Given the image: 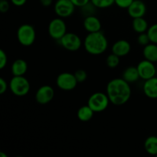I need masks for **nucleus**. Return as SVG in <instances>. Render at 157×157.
<instances>
[{"label":"nucleus","mask_w":157,"mask_h":157,"mask_svg":"<svg viewBox=\"0 0 157 157\" xmlns=\"http://www.w3.org/2000/svg\"><path fill=\"white\" fill-rule=\"evenodd\" d=\"M10 3L8 0H0V12L2 13H6L9 10Z\"/></svg>","instance_id":"obj_30"},{"label":"nucleus","mask_w":157,"mask_h":157,"mask_svg":"<svg viewBox=\"0 0 157 157\" xmlns=\"http://www.w3.org/2000/svg\"><path fill=\"white\" fill-rule=\"evenodd\" d=\"M55 97V90L50 85H43L37 90L35 93V101L41 105H44L53 100Z\"/></svg>","instance_id":"obj_11"},{"label":"nucleus","mask_w":157,"mask_h":157,"mask_svg":"<svg viewBox=\"0 0 157 157\" xmlns=\"http://www.w3.org/2000/svg\"><path fill=\"white\" fill-rule=\"evenodd\" d=\"M110 103V99L107 93L95 92L89 97L87 105L94 110V113H101L107 110Z\"/></svg>","instance_id":"obj_5"},{"label":"nucleus","mask_w":157,"mask_h":157,"mask_svg":"<svg viewBox=\"0 0 157 157\" xmlns=\"http://www.w3.org/2000/svg\"><path fill=\"white\" fill-rule=\"evenodd\" d=\"M80 9H81V14H82V15L84 18L87 16H90V15H95L97 9H98L91 2L87 3V4L84 5V6L81 7Z\"/></svg>","instance_id":"obj_22"},{"label":"nucleus","mask_w":157,"mask_h":157,"mask_svg":"<svg viewBox=\"0 0 157 157\" xmlns=\"http://www.w3.org/2000/svg\"><path fill=\"white\" fill-rule=\"evenodd\" d=\"M133 1L134 0H115L114 4L121 9H127Z\"/></svg>","instance_id":"obj_28"},{"label":"nucleus","mask_w":157,"mask_h":157,"mask_svg":"<svg viewBox=\"0 0 157 157\" xmlns=\"http://www.w3.org/2000/svg\"><path fill=\"white\" fill-rule=\"evenodd\" d=\"M147 6L142 0H134L127 9V12L132 18L144 17L147 13Z\"/></svg>","instance_id":"obj_12"},{"label":"nucleus","mask_w":157,"mask_h":157,"mask_svg":"<svg viewBox=\"0 0 157 157\" xmlns=\"http://www.w3.org/2000/svg\"><path fill=\"white\" fill-rule=\"evenodd\" d=\"M40 3L44 7H48V6H52L53 3V0H39Z\"/></svg>","instance_id":"obj_34"},{"label":"nucleus","mask_w":157,"mask_h":157,"mask_svg":"<svg viewBox=\"0 0 157 157\" xmlns=\"http://www.w3.org/2000/svg\"><path fill=\"white\" fill-rule=\"evenodd\" d=\"M76 6L71 0H57L54 6V10L58 17L69 18L74 14Z\"/></svg>","instance_id":"obj_9"},{"label":"nucleus","mask_w":157,"mask_h":157,"mask_svg":"<svg viewBox=\"0 0 157 157\" xmlns=\"http://www.w3.org/2000/svg\"><path fill=\"white\" fill-rule=\"evenodd\" d=\"M144 149L151 156H157V136H150L144 142Z\"/></svg>","instance_id":"obj_21"},{"label":"nucleus","mask_w":157,"mask_h":157,"mask_svg":"<svg viewBox=\"0 0 157 157\" xmlns=\"http://www.w3.org/2000/svg\"><path fill=\"white\" fill-rule=\"evenodd\" d=\"M94 112L88 105H84L80 107L77 112V117L81 122H88L93 118Z\"/></svg>","instance_id":"obj_19"},{"label":"nucleus","mask_w":157,"mask_h":157,"mask_svg":"<svg viewBox=\"0 0 157 157\" xmlns=\"http://www.w3.org/2000/svg\"><path fill=\"white\" fill-rule=\"evenodd\" d=\"M71 1L73 2V4L75 5L76 7L81 8L82 6H84V5H86L87 3L90 2V0H71Z\"/></svg>","instance_id":"obj_32"},{"label":"nucleus","mask_w":157,"mask_h":157,"mask_svg":"<svg viewBox=\"0 0 157 157\" xmlns=\"http://www.w3.org/2000/svg\"><path fill=\"white\" fill-rule=\"evenodd\" d=\"M58 41H59L61 47L69 52H77L83 44V41L79 35L73 32H67Z\"/></svg>","instance_id":"obj_7"},{"label":"nucleus","mask_w":157,"mask_h":157,"mask_svg":"<svg viewBox=\"0 0 157 157\" xmlns=\"http://www.w3.org/2000/svg\"><path fill=\"white\" fill-rule=\"evenodd\" d=\"M9 88V85L7 81L3 78H0V94H3Z\"/></svg>","instance_id":"obj_31"},{"label":"nucleus","mask_w":157,"mask_h":157,"mask_svg":"<svg viewBox=\"0 0 157 157\" xmlns=\"http://www.w3.org/2000/svg\"><path fill=\"white\" fill-rule=\"evenodd\" d=\"M112 53L115 54L117 56L124 57L129 55L131 51V45L128 41L125 39H121L113 43L111 48Z\"/></svg>","instance_id":"obj_13"},{"label":"nucleus","mask_w":157,"mask_h":157,"mask_svg":"<svg viewBox=\"0 0 157 157\" xmlns=\"http://www.w3.org/2000/svg\"><path fill=\"white\" fill-rule=\"evenodd\" d=\"M143 55L144 59H147L152 62H157V44L150 42L144 47Z\"/></svg>","instance_id":"obj_17"},{"label":"nucleus","mask_w":157,"mask_h":157,"mask_svg":"<svg viewBox=\"0 0 157 157\" xmlns=\"http://www.w3.org/2000/svg\"><path fill=\"white\" fill-rule=\"evenodd\" d=\"M143 90L145 96L148 98L157 99V77L155 76L144 81Z\"/></svg>","instance_id":"obj_15"},{"label":"nucleus","mask_w":157,"mask_h":157,"mask_svg":"<svg viewBox=\"0 0 157 157\" xmlns=\"http://www.w3.org/2000/svg\"><path fill=\"white\" fill-rule=\"evenodd\" d=\"M137 43L141 46H146L147 44H150V40L149 38V35L147 32H144V33L139 34L137 37Z\"/></svg>","instance_id":"obj_26"},{"label":"nucleus","mask_w":157,"mask_h":157,"mask_svg":"<svg viewBox=\"0 0 157 157\" xmlns=\"http://www.w3.org/2000/svg\"><path fill=\"white\" fill-rule=\"evenodd\" d=\"M156 67H157V62H156Z\"/></svg>","instance_id":"obj_36"},{"label":"nucleus","mask_w":157,"mask_h":157,"mask_svg":"<svg viewBox=\"0 0 157 157\" xmlns=\"http://www.w3.org/2000/svg\"><path fill=\"white\" fill-rule=\"evenodd\" d=\"M106 93L111 104L121 106L129 101L131 97L132 90L130 84L122 78H113L107 84Z\"/></svg>","instance_id":"obj_1"},{"label":"nucleus","mask_w":157,"mask_h":157,"mask_svg":"<svg viewBox=\"0 0 157 157\" xmlns=\"http://www.w3.org/2000/svg\"><path fill=\"white\" fill-rule=\"evenodd\" d=\"M75 76L78 83H83L87 80V74L83 69H78L75 72Z\"/></svg>","instance_id":"obj_27"},{"label":"nucleus","mask_w":157,"mask_h":157,"mask_svg":"<svg viewBox=\"0 0 157 157\" xmlns=\"http://www.w3.org/2000/svg\"><path fill=\"white\" fill-rule=\"evenodd\" d=\"M78 82L75 74L70 72H62L56 78V84L58 87L64 91H71L75 89Z\"/></svg>","instance_id":"obj_8"},{"label":"nucleus","mask_w":157,"mask_h":157,"mask_svg":"<svg viewBox=\"0 0 157 157\" xmlns=\"http://www.w3.org/2000/svg\"><path fill=\"white\" fill-rule=\"evenodd\" d=\"M83 26H84V30L88 33L100 32L102 28L101 21L96 15L85 17L83 21Z\"/></svg>","instance_id":"obj_14"},{"label":"nucleus","mask_w":157,"mask_h":157,"mask_svg":"<svg viewBox=\"0 0 157 157\" xmlns=\"http://www.w3.org/2000/svg\"><path fill=\"white\" fill-rule=\"evenodd\" d=\"M10 2L12 3V5H14L15 6L21 7V6H23L25 4L27 0H10Z\"/></svg>","instance_id":"obj_33"},{"label":"nucleus","mask_w":157,"mask_h":157,"mask_svg":"<svg viewBox=\"0 0 157 157\" xmlns=\"http://www.w3.org/2000/svg\"><path fill=\"white\" fill-rule=\"evenodd\" d=\"M106 64H107V67L110 68H115L120 64V57L115 54L111 53L107 57Z\"/></svg>","instance_id":"obj_23"},{"label":"nucleus","mask_w":157,"mask_h":157,"mask_svg":"<svg viewBox=\"0 0 157 157\" xmlns=\"http://www.w3.org/2000/svg\"><path fill=\"white\" fill-rule=\"evenodd\" d=\"M136 67H137L140 77L144 81L153 78L156 75V65H155L154 62H152L147 59L140 61Z\"/></svg>","instance_id":"obj_10"},{"label":"nucleus","mask_w":157,"mask_h":157,"mask_svg":"<svg viewBox=\"0 0 157 157\" xmlns=\"http://www.w3.org/2000/svg\"><path fill=\"white\" fill-rule=\"evenodd\" d=\"M27 71V62L21 58H18L14 61L11 66V72L13 76H24Z\"/></svg>","instance_id":"obj_16"},{"label":"nucleus","mask_w":157,"mask_h":157,"mask_svg":"<svg viewBox=\"0 0 157 157\" xmlns=\"http://www.w3.org/2000/svg\"><path fill=\"white\" fill-rule=\"evenodd\" d=\"M0 156L1 157H7V154L4 153L3 152H0Z\"/></svg>","instance_id":"obj_35"},{"label":"nucleus","mask_w":157,"mask_h":157,"mask_svg":"<svg viewBox=\"0 0 157 157\" xmlns=\"http://www.w3.org/2000/svg\"><path fill=\"white\" fill-rule=\"evenodd\" d=\"M122 78L129 84L136 82L140 78L137 67H134V66H130V67H127L123 72Z\"/></svg>","instance_id":"obj_18"},{"label":"nucleus","mask_w":157,"mask_h":157,"mask_svg":"<svg viewBox=\"0 0 157 157\" xmlns=\"http://www.w3.org/2000/svg\"><path fill=\"white\" fill-rule=\"evenodd\" d=\"M8 63V56L4 50H0V69H3L6 67Z\"/></svg>","instance_id":"obj_29"},{"label":"nucleus","mask_w":157,"mask_h":157,"mask_svg":"<svg viewBox=\"0 0 157 157\" xmlns=\"http://www.w3.org/2000/svg\"><path fill=\"white\" fill-rule=\"evenodd\" d=\"M9 90L17 97H24L29 94L31 85L25 76H13L9 83Z\"/></svg>","instance_id":"obj_4"},{"label":"nucleus","mask_w":157,"mask_h":157,"mask_svg":"<svg viewBox=\"0 0 157 157\" xmlns=\"http://www.w3.org/2000/svg\"><path fill=\"white\" fill-rule=\"evenodd\" d=\"M132 28L135 32L140 34L147 32L149 29V25L147 20L144 17H140V18H133Z\"/></svg>","instance_id":"obj_20"},{"label":"nucleus","mask_w":157,"mask_h":157,"mask_svg":"<svg viewBox=\"0 0 157 157\" xmlns=\"http://www.w3.org/2000/svg\"><path fill=\"white\" fill-rule=\"evenodd\" d=\"M98 9H107L115 3V0H90Z\"/></svg>","instance_id":"obj_24"},{"label":"nucleus","mask_w":157,"mask_h":157,"mask_svg":"<svg viewBox=\"0 0 157 157\" xmlns=\"http://www.w3.org/2000/svg\"><path fill=\"white\" fill-rule=\"evenodd\" d=\"M84 49L91 55H100L107 51L108 41L101 31L88 33L83 41Z\"/></svg>","instance_id":"obj_2"},{"label":"nucleus","mask_w":157,"mask_h":157,"mask_svg":"<svg viewBox=\"0 0 157 157\" xmlns=\"http://www.w3.org/2000/svg\"><path fill=\"white\" fill-rule=\"evenodd\" d=\"M48 32L51 38L55 41H59L67 33V25L64 18L60 17L53 18L49 22Z\"/></svg>","instance_id":"obj_6"},{"label":"nucleus","mask_w":157,"mask_h":157,"mask_svg":"<svg viewBox=\"0 0 157 157\" xmlns=\"http://www.w3.org/2000/svg\"><path fill=\"white\" fill-rule=\"evenodd\" d=\"M17 39L24 47L32 45L36 39V32L32 25L23 24L18 28L17 30Z\"/></svg>","instance_id":"obj_3"},{"label":"nucleus","mask_w":157,"mask_h":157,"mask_svg":"<svg viewBox=\"0 0 157 157\" xmlns=\"http://www.w3.org/2000/svg\"></svg>","instance_id":"obj_37"},{"label":"nucleus","mask_w":157,"mask_h":157,"mask_svg":"<svg viewBox=\"0 0 157 157\" xmlns=\"http://www.w3.org/2000/svg\"><path fill=\"white\" fill-rule=\"evenodd\" d=\"M147 32L150 38V42L157 44V23L150 26Z\"/></svg>","instance_id":"obj_25"}]
</instances>
